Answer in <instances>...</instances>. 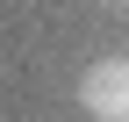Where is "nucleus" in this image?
Returning a JSON list of instances; mask_svg holds the SVG:
<instances>
[{
    "instance_id": "nucleus-1",
    "label": "nucleus",
    "mask_w": 129,
    "mask_h": 122,
    "mask_svg": "<svg viewBox=\"0 0 129 122\" xmlns=\"http://www.w3.org/2000/svg\"><path fill=\"white\" fill-rule=\"evenodd\" d=\"M79 115L86 122H129V50L122 57H93L79 72Z\"/></svg>"
},
{
    "instance_id": "nucleus-2",
    "label": "nucleus",
    "mask_w": 129,
    "mask_h": 122,
    "mask_svg": "<svg viewBox=\"0 0 129 122\" xmlns=\"http://www.w3.org/2000/svg\"><path fill=\"white\" fill-rule=\"evenodd\" d=\"M101 7H115V14H129V0H101Z\"/></svg>"
}]
</instances>
